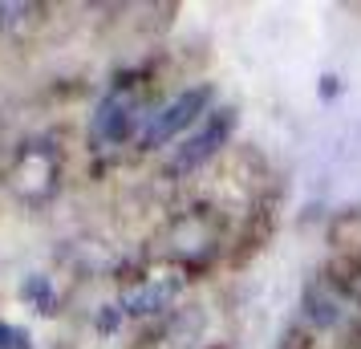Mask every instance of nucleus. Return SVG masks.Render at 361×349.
I'll use <instances>...</instances> for the list:
<instances>
[{
    "instance_id": "obj_6",
    "label": "nucleus",
    "mask_w": 361,
    "mask_h": 349,
    "mask_svg": "<svg viewBox=\"0 0 361 349\" xmlns=\"http://www.w3.org/2000/svg\"><path fill=\"white\" fill-rule=\"evenodd\" d=\"M0 349H33V341L17 325H0Z\"/></svg>"
},
{
    "instance_id": "obj_1",
    "label": "nucleus",
    "mask_w": 361,
    "mask_h": 349,
    "mask_svg": "<svg viewBox=\"0 0 361 349\" xmlns=\"http://www.w3.org/2000/svg\"><path fill=\"white\" fill-rule=\"evenodd\" d=\"M207 102H212V90H207V85L187 90V94H179L175 102H166L163 110L147 122V130H142V147H163L166 138H175L183 126H191V122L203 114Z\"/></svg>"
},
{
    "instance_id": "obj_2",
    "label": "nucleus",
    "mask_w": 361,
    "mask_h": 349,
    "mask_svg": "<svg viewBox=\"0 0 361 349\" xmlns=\"http://www.w3.org/2000/svg\"><path fill=\"white\" fill-rule=\"evenodd\" d=\"M228 134H231V110H219V114H215L212 122H207V126H203V130H199L195 138H191V142L179 150L175 166H179V171H191V166L207 163L215 150L228 142Z\"/></svg>"
},
{
    "instance_id": "obj_4",
    "label": "nucleus",
    "mask_w": 361,
    "mask_h": 349,
    "mask_svg": "<svg viewBox=\"0 0 361 349\" xmlns=\"http://www.w3.org/2000/svg\"><path fill=\"white\" fill-rule=\"evenodd\" d=\"M175 293V284H147V288H138L126 297V309L130 313H154V309H163L166 300Z\"/></svg>"
},
{
    "instance_id": "obj_5",
    "label": "nucleus",
    "mask_w": 361,
    "mask_h": 349,
    "mask_svg": "<svg viewBox=\"0 0 361 349\" xmlns=\"http://www.w3.org/2000/svg\"><path fill=\"white\" fill-rule=\"evenodd\" d=\"M309 317L317 321V325H337L341 309H337L333 293H321V288H312V293H309Z\"/></svg>"
},
{
    "instance_id": "obj_3",
    "label": "nucleus",
    "mask_w": 361,
    "mask_h": 349,
    "mask_svg": "<svg viewBox=\"0 0 361 349\" xmlns=\"http://www.w3.org/2000/svg\"><path fill=\"white\" fill-rule=\"evenodd\" d=\"M126 126H130V102H126V98L102 102L98 118H94V134L106 138V142H118V138L126 134Z\"/></svg>"
},
{
    "instance_id": "obj_7",
    "label": "nucleus",
    "mask_w": 361,
    "mask_h": 349,
    "mask_svg": "<svg viewBox=\"0 0 361 349\" xmlns=\"http://www.w3.org/2000/svg\"><path fill=\"white\" fill-rule=\"evenodd\" d=\"M25 293H29V297H37V305H41V313H53L49 288H45V281H41V276H33V281L25 284Z\"/></svg>"
}]
</instances>
